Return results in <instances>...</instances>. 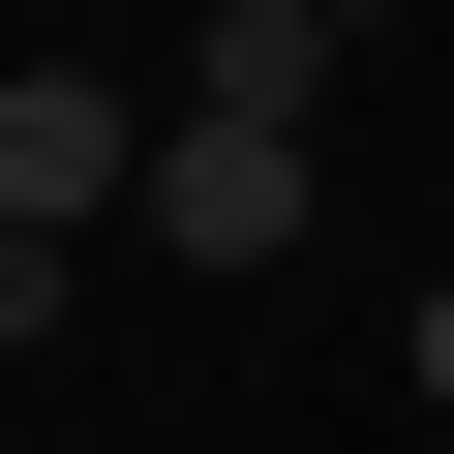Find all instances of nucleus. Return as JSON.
Returning a JSON list of instances; mask_svg holds the SVG:
<instances>
[{
  "instance_id": "7ed1b4c3",
  "label": "nucleus",
  "mask_w": 454,
  "mask_h": 454,
  "mask_svg": "<svg viewBox=\"0 0 454 454\" xmlns=\"http://www.w3.org/2000/svg\"><path fill=\"white\" fill-rule=\"evenodd\" d=\"M182 121H333V0H212L182 31Z\"/></svg>"
},
{
  "instance_id": "f03ea898",
  "label": "nucleus",
  "mask_w": 454,
  "mask_h": 454,
  "mask_svg": "<svg viewBox=\"0 0 454 454\" xmlns=\"http://www.w3.org/2000/svg\"><path fill=\"white\" fill-rule=\"evenodd\" d=\"M303 212H333L303 121H152V273H303Z\"/></svg>"
},
{
  "instance_id": "f257e3e1",
  "label": "nucleus",
  "mask_w": 454,
  "mask_h": 454,
  "mask_svg": "<svg viewBox=\"0 0 454 454\" xmlns=\"http://www.w3.org/2000/svg\"><path fill=\"white\" fill-rule=\"evenodd\" d=\"M152 212V91L121 61H0V243H121Z\"/></svg>"
},
{
  "instance_id": "39448f33",
  "label": "nucleus",
  "mask_w": 454,
  "mask_h": 454,
  "mask_svg": "<svg viewBox=\"0 0 454 454\" xmlns=\"http://www.w3.org/2000/svg\"><path fill=\"white\" fill-rule=\"evenodd\" d=\"M424 424H454V303H424Z\"/></svg>"
},
{
  "instance_id": "20e7f679",
  "label": "nucleus",
  "mask_w": 454,
  "mask_h": 454,
  "mask_svg": "<svg viewBox=\"0 0 454 454\" xmlns=\"http://www.w3.org/2000/svg\"><path fill=\"white\" fill-rule=\"evenodd\" d=\"M61 303H91V243H0V364H31V333H61Z\"/></svg>"
}]
</instances>
